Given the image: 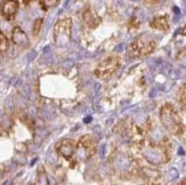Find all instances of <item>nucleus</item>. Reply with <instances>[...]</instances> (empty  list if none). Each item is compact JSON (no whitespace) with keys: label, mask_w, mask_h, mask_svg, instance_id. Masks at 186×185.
<instances>
[{"label":"nucleus","mask_w":186,"mask_h":185,"mask_svg":"<svg viewBox=\"0 0 186 185\" xmlns=\"http://www.w3.org/2000/svg\"><path fill=\"white\" fill-rule=\"evenodd\" d=\"M184 32H185V34H186V28H185V29H184Z\"/></svg>","instance_id":"obj_20"},{"label":"nucleus","mask_w":186,"mask_h":185,"mask_svg":"<svg viewBox=\"0 0 186 185\" xmlns=\"http://www.w3.org/2000/svg\"><path fill=\"white\" fill-rule=\"evenodd\" d=\"M96 152V143L90 135H85L79 139L76 143V154L78 157V160L86 161L90 159Z\"/></svg>","instance_id":"obj_1"},{"label":"nucleus","mask_w":186,"mask_h":185,"mask_svg":"<svg viewBox=\"0 0 186 185\" xmlns=\"http://www.w3.org/2000/svg\"><path fill=\"white\" fill-rule=\"evenodd\" d=\"M18 10V1L17 0H5L1 5V15L6 20H13Z\"/></svg>","instance_id":"obj_7"},{"label":"nucleus","mask_w":186,"mask_h":185,"mask_svg":"<svg viewBox=\"0 0 186 185\" xmlns=\"http://www.w3.org/2000/svg\"><path fill=\"white\" fill-rule=\"evenodd\" d=\"M42 23L43 21L41 18H38V20L34 21L33 23V28H32V33H33V36H38L40 33V30H41V28H42Z\"/></svg>","instance_id":"obj_14"},{"label":"nucleus","mask_w":186,"mask_h":185,"mask_svg":"<svg viewBox=\"0 0 186 185\" xmlns=\"http://www.w3.org/2000/svg\"><path fill=\"white\" fill-rule=\"evenodd\" d=\"M39 2L43 10H48L49 8H51V7L56 6V3L58 2V0H39Z\"/></svg>","instance_id":"obj_13"},{"label":"nucleus","mask_w":186,"mask_h":185,"mask_svg":"<svg viewBox=\"0 0 186 185\" xmlns=\"http://www.w3.org/2000/svg\"><path fill=\"white\" fill-rule=\"evenodd\" d=\"M12 38H13V42L15 45H17V46H27V42H29L27 34L21 30L20 28H15L14 29Z\"/></svg>","instance_id":"obj_8"},{"label":"nucleus","mask_w":186,"mask_h":185,"mask_svg":"<svg viewBox=\"0 0 186 185\" xmlns=\"http://www.w3.org/2000/svg\"><path fill=\"white\" fill-rule=\"evenodd\" d=\"M154 46H155V43L153 40L146 39V37H142L131 45V52L136 55H145V54L152 52Z\"/></svg>","instance_id":"obj_6"},{"label":"nucleus","mask_w":186,"mask_h":185,"mask_svg":"<svg viewBox=\"0 0 186 185\" xmlns=\"http://www.w3.org/2000/svg\"><path fill=\"white\" fill-rule=\"evenodd\" d=\"M31 1H32V0H23L24 5H29V3H30Z\"/></svg>","instance_id":"obj_18"},{"label":"nucleus","mask_w":186,"mask_h":185,"mask_svg":"<svg viewBox=\"0 0 186 185\" xmlns=\"http://www.w3.org/2000/svg\"><path fill=\"white\" fill-rule=\"evenodd\" d=\"M169 175H170V178L171 179H175L178 177V172H177V169L175 168H171L169 170Z\"/></svg>","instance_id":"obj_15"},{"label":"nucleus","mask_w":186,"mask_h":185,"mask_svg":"<svg viewBox=\"0 0 186 185\" xmlns=\"http://www.w3.org/2000/svg\"><path fill=\"white\" fill-rule=\"evenodd\" d=\"M118 66H119V60H118V57L110 56L100 63V65L96 68L95 74H96V77L100 78V79L106 80L110 78V76L115 71Z\"/></svg>","instance_id":"obj_2"},{"label":"nucleus","mask_w":186,"mask_h":185,"mask_svg":"<svg viewBox=\"0 0 186 185\" xmlns=\"http://www.w3.org/2000/svg\"><path fill=\"white\" fill-rule=\"evenodd\" d=\"M182 183H183V184H186V178L184 179V181H183V182H182Z\"/></svg>","instance_id":"obj_19"},{"label":"nucleus","mask_w":186,"mask_h":185,"mask_svg":"<svg viewBox=\"0 0 186 185\" xmlns=\"http://www.w3.org/2000/svg\"><path fill=\"white\" fill-rule=\"evenodd\" d=\"M56 150L58 154L62 155L64 159H66L69 161H73V157L76 155V143L73 139L65 138L57 144Z\"/></svg>","instance_id":"obj_5"},{"label":"nucleus","mask_w":186,"mask_h":185,"mask_svg":"<svg viewBox=\"0 0 186 185\" xmlns=\"http://www.w3.org/2000/svg\"><path fill=\"white\" fill-rule=\"evenodd\" d=\"M161 121L169 132H176L178 130V127H179L178 119H177L175 111L170 105L163 106L161 110Z\"/></svg>","instance_id":"obj_4"},{"label":"nucleus","mask_w":186,"mask_h":185,"mask_svg":"<svg viewBox=\"0 0 186 185\" xmlns=\"http://www.w3.org/2000/svg\"><path fill=\"white\" fill-rule=\"evenodd\" d=\"M71 28H72V21L70 18L60 20L54 28V37L57 43L69 42L71 38Z\"/></svg>","instance_id":"obj_3"},{"label":"nucleus","mask_w":186,"mask_h":185,"mask_svg":"<svg viewBox=\"0 0 186 185\" xmlns=\"http://www.w3.org/2000/svg\"><path fill=\"white\" fill-rule=\"evenodd\" d=\"M174 12H175V13L177 14V15H179V8H178V7H174Z\"/></svg>","instance_id":"obj_16"},{"label":"nucleus","mask_w":186,"mask_h":185,"mask_svg":"<svg viewBox=\"0 0 186 185\" xmlns=\"http://www.w3.org/2000/svg\"><path fill=\"white\" fill-rule=\"evenodd\" d=\"M178 153H179L180 155H183L184 154V150L182 149V148H179V150H178Z\"/></svg>","instance_id":"obj_17"},{"label":"nucleus","mask_w":186,"mask_h":185,"mask_svg":"<svg viewBox=\"0 0 186 185\" xmlns=\"http://www.w3.org/2000/svg\"><path fill=\"white\" fill-rule=\"evenodd\" d=\"M151 25L153 28H155V29H160V30H167L168 29V25H167L164 17H158V18H155Z\"/></svg>","instance_id":"obj_11"},{"label":"nucleus","mask_w":186,"mask_h":185,"mask_svg":"<svg viewBox=\"0 0 186 185\" xmlns=\"http://www.w3.org/2000/svg\"><path fill=\"white\" fill-rule=\"evenodd\" d=\"M9 47V42H8V39L7 37L2 33V31H0V53H3L6 52Z\"/></svg>","instance_id":"obj_12"},{"label":"nucleus","mask_w":186,"mask_h":185,"mask_svg":"<svg viewBox=\"0 0 186 185\" xmlns=\"http://www.w3.org/2000/svg\"><path fill=\"white\" fill-rule=\"evenodd\" d=\"M184 169H186V165H184Z\"/></svg>","instance_id":"obj_21"},{"label":"nucleus","mask_w":186,"mask_h":185,"mask_svg":"<svg viewBox=\"0 0 186 185\" xmlns=\"http://www.w3.org/2000/svg\"><path fill=\"white\" fill-rule=\"evenodd\" d=\"M133 1H138V0H133Z\"/></svg>","instance_id":"obj_22"},{"label":"nucleus","mask_w":186,"mask_h":185,"mask_svg":"<svg viewBox=\"0 0 186 185\" xmlns=\"http://www.w3.org/2000/svg\"><path fill=\"white\" fill-rule=\"evenodd\" d=\"M144 155H145V158L149 160V162H152V163H159L161 162L162 160V157L158 151L153 149H146L144 151Z\"/></svg>","instance_id":"obj_9"},{"label":"nucleus","mask_w":186,"mask_h":185,"mask_svg":"<svg viewBox=\"0 0 186 185\" xmlns=\"http://www.w3.org/2000/svg\"><path fill=\"white\" fill-rule=\"evenodd\" d=\"M83 20L86 22L87 27L89 28H96L100 23V20L94 14H91V12H86L85 15H83Z\"/></svg>","instance_id":"obj_10"}]
</instances>
